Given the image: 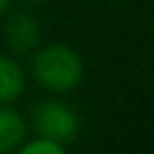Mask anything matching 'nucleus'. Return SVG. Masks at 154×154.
<instances>
[{"instance_id": "obj_2", "label": "nucleus", "mask_w": 154, "mask_h": 154, "mask_svg": "<svg viewBox=\"0 0 154 154\" xmlns=\"http://www.w3.org/2000/svg\"><path fill=\"white\" fill-rule=\"evenodd\" d=\"M32 127L36 136L68 145L79 134L82 120L70 104L61 100H41L32 109Z\"/></svg>"}, {"instance_id": "obj_8", "label": "nucleus", "mask_w": 154, "mask_h": 154, "mask_svg": "<svg viewBox=\"0 0 154 154\" xmlns=\"http://www.w3.org/2000/svg\"><path fill=\"white\" fill-rule=\"evenodd\" d=\"M25 2H29V5H38V2H43V0H25Z\"/></svg>"}, {"instance_id": "obj_1", "label": "nucleus", "mask_w": 154, "mask_h": 154, "mask_svg": "<svg viewBox=\"0 0 154 154\" xmlns=\"http://www.w3.org/2000/svg\"><path fill=\"white\" fill-rule=\"evenodd\" d=\"M32 77L50 93H70L84 79V61L66 43H48L32 57Z\"/></svg>"}, {"instance_id": "obj_4", "label": "nucleus", "mask_w": 154, "mask_h": 154, "mask_svg": "<svg viewBox=\"0 0 154 154\" xmlns=\"http://www.w3.org/2000/svg\"><path fill=\"white\" fill-rule=\"evenodd\" d=\"M27 138V122L11 104H0V154H9Z\"/></svg>"}, {"instance_id": "obj_6", "label": "nucleus", "mask_w": 154, "mask_h": 154, "mask_svg": "<svg viewBox=\"0 0 154 154\" xmlns=\"http://www.w3.org/2000/svg\"><path fill=\"white\" fill-rule=\"evenodd\" d=\"M18 152L20 154H63L66 145L57 143V140H50V138H43V136H34L32 140H23Z\"/></svg>"}, {"instance_id": "obj_5", "label": "nucleus", "mask_w": 154, "mask_h": 154, "mask_svg": "<svg viewBox=\"0 0 154 154\" xmlns=\"http://www.w3.org/2000/svg\"><path fill=\"white\" fill-rule=\"evenodd\" d=\"M27 86L25 70L16 59L0 54V104H14Z\"/></svg>"}, {"instance_id": "obj_3", "label": "nucleus", "mask_w": 154, "mask_h": 154, "mask_svg": "<svg viewBox=\"0 0 154 154\" xmlns=\"http://www.w3.org/2000/svg\"><path fill=\"white\" fill-rule=\"evenodd\" d=\"M5 41L18 54H27L41 43V25L29 11H16L7 18Z\"/></svg>"}, {"instance_id": "obj_7", "label": "nucleus", "mask_w": 154, "mask_h": 154, "mask_svg": "<svg viewBox=\"0 0 154 154\" xmlns=\"http://www.w3.org/2000/svg\"><path fill=\"white\" fill-rule=\"evenodd\" d=\"M9 5H11V0H0V16L9 9Z\"/></svg>"}]
</instances>
